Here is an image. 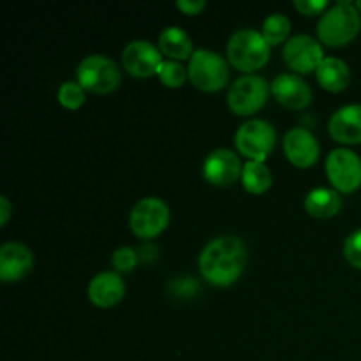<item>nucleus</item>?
Returning <instances> with one entry per match:
<instances>
[{"label": "nucleus", "mask_w": 361, "mask_h": 361, "mask_svg": "<svg viewBox=\"0 0 361 361\" xmlns=\"http://www.w3.org/2000/svg\"><path fill=\"white\" fill-rule=\"evenodd\" d=\"M356 7H358V11L361 13V0H358V2H356Z\"/></svg>", "instance_id": "nucleus-30"}, {"label": "nucleus", "mask_w": 361, "mask_h": 361, "mask_svg": "<svg viewBox=\"0 0 361 361\" xmlns=\"http://www.w3.org/2000/svg\"><path fill=\"white\" fill-rule=\"evenodd\" d=\"M111 264L116 271H133L137 264L136 250L130 247H120L113 252Z\"/></svg>", "instance_id": "nucleus-25"}, {"label": "nucleus", "mask_w": 361, "mask_h": 361, "mask_svg": "<svg viewBox=\"0 0 361 361\" xmlns=\"http://www.w3.org/2000/svg\"><path fill=\"white\" fill-rule=\"evenodd\" d=\"M330 136L338 143H360L361 141V104H348L331 115L328 123Z\"/></svg>", "instance_id": "nucleus-16"}, {"label": "nucleus", "mask_w": 361, "mask_h": 361, "mask_svg": "<svg viewBox=\"0 0 361 361\" xmlns=\"http://www.w3.org/2000/svg\"><path fill=\"white\" fill-rule=\"evenodd\" d=\"M159 49L162 55L169 56V60H185L190 59L194 53L192 39L189 37L183 28L180 27H166L159 35Z\"/></svg>", "instance_id": "nucleus-19"}, {"label": "nucleus", "mask_w": 361, "mask_h": 361, "mask_svg": "<svg viewBox=\"0 0 361 361\" xmlns=\"http://www.w3.org/2000/svg\"><path fill=\"white\" fill-rule=\"evenodd\" d=\"M282 59L289 69L295 71V74H309L317 71L326 56L323 55V48L312 35L298 34L289 37L284 44Z\"/></svg>", "instance_id": "nucleus-10"}, {"label": "nucleus", "mask_w": 361, "mask_h": 361, "mask_svg": "<svg viewBox=\"0 0 361 361\" xmlns=\"http://www.w3.org/2000/svg\"><path fill=\"white\" fill-rule=\"evenodd\" d=\"M59 102L67 109H78L85 102V88L74 81H66L59 88Z\"/></svg>", "instance_id": "nucleus-24"}, {"label": "nucleus", "mask_w": 361, "mask_h": 361, "mask_svg": "<svg viewBox=\"0 0 361 361\" xmlns=\"http://www.w3.org/2000/svg\"><path fill=\"white\" fill-rule=\"evenodd\" d=\"M316 78L324 90L342 92L351 81V71L344 60L337 56H326L317 67Z\"/></svg>", "instance_id": "nucleus-18"}, {"label": "nucleus", "mask_w": 361, "mask_h": 361, "mask_svg": "<svg viewBox=\"0 0 361 361\" xmlns=\"http://www.w3.org/2000/svg\"><path fill=\"white\" fill-rule=\"evenodd\" d=\"M164 62L161 49L148 41H133L123 48L122 63L129 74L136 78H148L159 73Z\"/></svg>", "instance_id": "nucleus-12"}, {"label": "nucleus", "mask_w": 361, "mask_h": 361, "mask_svg": "<svg viewBox=\"0 0 361 361\" xmlns=\"http://www.w3.org/2000/svg\"><path fill=\"white\" fill-rule=\"evenodd\" d=\"M361 28V13L356 4L341 0L324 11L317 23V35L326 46H344L358 35Z\"/></svg>", "instance_id": "nucleus-2"}, {"label": "nucleus", "mask_w": 361, "mask_h": 361, "mask_svg": "<svg viewBox=\"0 0 361 361\" xmlns=\"http://www.w3.org/2000/svg\"><path fill=\"white\" fill-rule=\"evenodd\" d=\"M228 60L233 67L245 73L261 69L270 60V44L254 28H242L228 41Z\"/></svg>", "instance_id": "nucleus-3"}, {"label": "nucleus", "mask_w": 361, "mask_h": 361, "mask_svg": "<svg viewBox=\"0 0 361 361\" xmlns=\"http://www.w3.org/2000/svg\"><path fill=\"white\" fill-rule=\"evenodd\" d=\"M243 164L238 155L228 148H217L204 159L203 176L208 183L217 187H229L242 178Z\"/></svg>", "instance_id": "nucleus-11"}, {"label": "nucleus", "mask_w": 361, "mask_h": 361, "mask_svg": "<svg viewBox=\"0 0 361 361\" xmlns=\"http://www.w3.org/2000/svg\"><path fill=\"white\" fill-rule=\"evenodd\" d=\"M270 90L277 102L291 109H303L312 102V90L309 83L298 74H279L270 85Z\"/></svg>", "instance_id": "nucleus-14"}, {"label": "nucleus", "mask_w": 361, "mask_h": 361, "mask_svg": "<svg viewBox=\"0 0 361 361\" xmlns=\"http://www.w3.org/2000/svg\"><path fill=\"white\" fill-rule=\"evenodd\" d=\"M284 154L296 168H310L319 159V143L305 127H293L284 136Z\"/></svg>", "instance_id": "nucleus-13"}, {"label": "nucleus", "mask_w": 361, "mask_h": 361, "mask_svg": "<svg viewBox=\"0 0 361 361\" xmlns=\"http://www.w3.org/2000/svg\"><path fill=\"white\" fill-rule=\"evenodd\" d=\"M277 143V133L267 120L252 118L238 127L235 134V145L240 154L249 161L264 162L274 152Z\"/></svg>", "instance_id": "nucleus-5"}, {"label": "nucleus", "mask_w": 361, "mask_h": 361, "mask_svg": "<svg viewBox=\"0 0 361 361\" xmlns=\"http://www.w3.org/2000/svg\"><path fill=\"white\" fill-rule=\"evenodd\" d=\"M247 263V247L238 236H219L204 245L200 254V271L210 284L231 286L242 275Z\"/></svg>", "instance_id": "nucleus-1"}, {"label": "nucleus", "mask_w": 361, "mask_h": 361, "mask_svg": "<svg viewBox=\"0 0 361 361\" xmlns=\"http://www.w3.org/2000/svg\"><path fill=\"white\" fill-rule=\"evenodd\" d=\"M189 80L203 92H219L228 85L229 67L226 59L217 51L196 49L187 66Z\"/></svg>", "instance_id": "nucleus-4"}, {"label": "nucleus", "mask_w": 361, "mask_h": 361, "mask_svg": "<svg viewBox=\"0 0 361 361\" xmlns=\"http://www.w3.org/2000/svg\"><path fill=\"white\" fill-rule=\"evenodd\" d=\"M169 219L171 212L166 201L161 197H145L130 210L129 224L134 235L140 238H154L168 228Z\"/></svg>", "instance_id": "nucleus-8"}, {"label": "nucleus", "mask_w": 361, "mask_h": 361, "mask_svg": "<svg viewBox=\"0 0 361 361\" xmlns=\"http://www.w3.org/2000/svg\"><path fill=\"white\" fill-rule=\"evenodd\" d=\"M326 175L341 192H353L361 185V159L349 148H335L326 157Z\"/></svg>", "instance_id": "nucleus-9"}, {"label": "nucleus", "mask_w": 361, "mask_h": 361, "mask_svg": "<svg viewBox=\"0 0 361 361\" xmlns=\"http://www.w3.org/2000/svg\"><path fill=\"white\" fill-rule=\"evenodd\" d=\"M344 256L353 267L361 268V229H356L345 238Z\"/></svg>", "instance_id": "nucleus-26"}, {"label": "nucleus", "mask_w": 361, "mask_h": 361, "mask_svg": "<svg viewBox=\"0 0 361 361\" xmlns=\"http://www.w3.org/2000/svg\"><path fill=\"white\" fill-rule=\"evenodd\" d=\"M176 7L185 14H189V16H194V14H200L207 7V2L204 0H178Z\"/></svg>", "instance_id": "nucleus-28"}, {"label": "nucleus", "mask_w": 361, "mask_h": 361, "mask_svg": "<svg viewBox=\"0 0 361 361\" xmlns=\"http://www.w3.org/2000/svg\"><path fill=\"white\" fill-rule=\"evenodd\" d=\"M295 7L305 16H314L326 9L328 0H295Z\"/></svg>", "instance_id": "nucleus-27"}, {"label": "nucleus", "mask_w": 361, "mask_h": 361, "mask_svg": "<svg viewBox=\"0 0 361 361\" xmlns=\"http://www.w3.org/2000/svg\"><path fill=\"white\" fill-rule=\"evenodd\" d=\"M289 32H291V21H289V18L281 13H275L263 21V30H261V34L267 39L268 44L277 46L289 41Z\"/></svg>", "instance_id": "nucleus-22"}, {"label": "nucleus", "mask_w": 361, "mask_h": 361, "mask_svg": "<svg viewBox=\"0 0 361 361\" xmlns=\"http://www.w3.org/2000/svg\"><path fill=\"white\" fill-rule=\"evenodd\" d=\"M268 83L257 74H245L233 81L228 90V106L235 115L249 116L259 111L268 99Z\"/></svg>", "instance_id": "nucleus-7"}, {"label": "nucleus", "mask_w": 361, "mask_h": 361, "mask_svg": "<svg viewBox=\"0 0 361 361\" xmlns=\"http://www.w3.org/2000/svg\"><path fill=\"white\" fill-rule=\"evenodd\" d=\"M78 83L92 94H109L122 81L120 67L104 55H88L78 66Z\"/></svg>", "instance_id": "nucleus-6"}, {"label": "nucleus", "mask_w": 361, "mask_h": 361, "mask_svg": "<svg viewBox=\"0 0 361 361\" xmlns=\"http://www.w3.org/2000/svg\"><path fill=\"white\" fill-rule=\"evenodd\" d=\"M11 212H13V208H11V203L9 200H7V196H0V224L6 226L7 221H9L11 217Z\"/></svg>", "instance_id": "nucleus-29"}, {"label": "nucleus", "mask_w": 361, "mask_h": 361, "mask_svg": "<svg viewBox=\"0 0 361 361\" xmlns=\"http://www.w3.org/2000/svg\"><path fill=\"white\" fill-rule=\"evenodd\" d=\"M157 76L159 80L162 81V85H166V87L178 88L185 83L189 73H187L185 67L180 62H176V60H164V62L161 63V67H159Z\"/></svg>", "instance_id": "nucleus-23"}, {"label": "nucleus", "mask_w": 361, "mask_h": 361, "mask_svg": "<svg viewBox=\"0 0 361 361\" xmlns=\"http://www.w3.org/2000/svg\"><path fill=\"white\" fill-rule=\"evenodd\" d=\"M126 295V284L116 271H102L88 284V298L101 309L115 307Z\"/></svg>", "instance_id": "nucleus-17"}, {"label": "nucleus", "mask_w": 361, "mask_h": 361, "mask_svg": "<svg viewBox=\"0 0 361 361\" xmlns=\"http://www.w3.org/2000/svg\"><path fill=\"white\" fill-rule=\"evenodd\" d=\"M34 267V254L20 242H7L0 247V279L16 282L23 279Z\"/></svg>", "instance_id": "nucleus-15"}, {"label": "nucleus", "mask_w": 361, "mask_h": 361, "mask_svg": "<svg viewBox=\"0 0 361 361\" xmlns=\"http://www.w3.org/2000/svg\"><path fill=\"white\" fill-rule=\"evenodd\" d=\"M242 183L247 192L263 194L271 187V173L264 162L249 161L243 164Z\"/></svg>", "instance_id": "nucleus-21"}, {"label": "nucleus", "mask_w": 361, "mask_h": 361, "mask_svg": "<svg viewBox=\"0 0 361 361\" xmlns=\"http://www.w3.org/2000/svg\"><path fill=\"white\" fill-rule=\"evenodd\" d=\"M342 207V200L337 190L326 189V187H317L310 190L305 196V210L312 217L328 219L338 214Z\"/></svg>", "instance_id": "nucleus-20"}]
</instances>
